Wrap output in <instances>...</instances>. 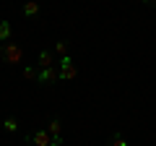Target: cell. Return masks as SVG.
<instances>
[{
	"label": "cell",
	"mask_w": 156,
	"mask_h": 146,
	"mask_svg": "<svg viewBox=\"0 0 156 146\" xmlns=\"http://www.w3.org/2000/svg\"><path fill=\"white\" fill-rule=\"evenodd\" d=\"M37 68H31V65H26V68H23V71H21V76H23V78H26V81H37Z\"/></svg>",
	"instance_id": "obj_10"
},
{
	"label": "cell",
	"mask_w": 156,
	"mask_h": 146,
	"mask_svg": "<svg viewBox=\"0 0 156 146\" xmlns=\"http://www.w3.org/2000/svg\"><path fill=\"white\" fill-rule=\"evenodd\" d=\"M52 52H55V55H60V57H62V55H68V42H57Z\"/></svg>",
	"instance_id": "obj_12"
},
{
	"label": "cell",
	"mask_w": 156,
	"mask_h": 146,
	"mask_svg": "<svg viewBox=\"0 0 156 146\" xmlns=\"http://www.w3.org/2000/svg\"><path fill=\"white\" fill-rule=\"evenodd\" d=\"M13 39V26L11 21H0V42H11Z\"/></svg>",
	"instance_id": "obj_7"
},
{
	"label": "cell",
	"mask_w": 156,
	"mask_h": 146,
	"mask_svg": "<svg viewBox=\"0 0 156 146\" xmlns=\"http://www.w3.org/2000/svg\"><path fill=\"white\" fill-rule=\"evenodd\" d=\"M109 146H128V138L120 136V133H115V136H112V141H109Z\"/></svg>",
	"instance_id": "obj_11"
},
{
	"label": "cell",
	"mask_w": 156,
	"mask_h": 146,
	"mask_svg": "<svg viewBox=\"0 0 156 146\" xmlns=\"http://www.w3.org/2000/svg\"><path fill=\"white\" fill-rule=\"evenodd\" d=\"M21 11H23V16H29V18H31V16H39V11H42V5H39L37 0H26Z\"/></svg>",
	"instance_id": "obj_6"
},
{
	"label": "cell",
	"mask_w": 156,
	"mask_h": 146,
	"mask_svg": "<svg viewBox=\"0 0 156 146\" xmlns=\"http://www.w3.org/2000/svg\"><path fill=\"white\" fill-rule=\"evenodd\" d=\"M26 141L34 144V146H52V136L47 133V128H39V130H34V133H29Z\"/></svg>",
	"instance_id": "obj_3"
},
{
	"label": "cell",
	"mask_w": 156,
	"mask_h": 146,
	"mask_svg": "<svg viewBox=\"0 0 156 146\" xmlns=\"http://www.w3.org/2000/svg\"><path fill=\"white\" fill-rule=\"evenodd\" d=\"M3 130H5V133H16L18 130V120L16 118H5L3 120Z\"/></svg>",
	"instance_id": "obj_9"
},
{
	"label": "cell",
	"mask_w": 156,
	"mask_h": 146,
	"mask_svg": "<svg viewBox=\"0 0 156 146\" xmlns=\"http://www.w3.org/2000/svg\"><path fill=\"white\" fill-rule=\"evenodd\" d=\"M37 63H39V68H50L52 63H55V52L52 50H42L39 57H37Z\"/></svg>",
	"instance_id": "obj_5"
},
{
	"label": "cell",
	"mask_w": 156,
	"mask_h": 146,
	"mask_svg": "<svg viewBox=\"0 0 156 146\" xmlns=\"http://www.w3.org/2000/svg\"><path fill=\"white\" fill-rule=\"evenodd\" d=\"M143 3L146 5H156V0H143Z\"/></svg>",
	"instance_id": "obj_13"
},
{
	"label": "cell",
	"mask_w": 156,
	"mask_h": 146,
	"mask_svg": "<svg viewBox=\"0 0 156 146\" xmlns=\"http://www.w3.org/2000/svg\"><path fill=\"white\" fill-rule=\"evenodd\" d=\"M60 128H62V125H60V120H57V118H52L50 123H47V133H50L52 138H62V136H60Z\"/></svg>",
	"instance_id": "obj_8"
},
{
	"label": "cell",
	"mask_w": 156,
	"mask_h": 146,
	"mask_svg": "<svg viewBox=\"0 0 156 146\" xmlns=\"http://www.w3.org/2000/svg\"><path fill=\"white\" fill-rule=\"evenodd\" d=\"M0 60L5 63V65H18L23 60V50L16 42H3L0 45Z\"/></svg>",
	"instance_id": "obj_1"
},
{
	"label": "cell",
	"mask_w": 156,
	"mask_h": 146,
	"mask_svg": "<svg viewBox=\"0 0 156 146\" xmlns=\"http://www.w3.org/2000/svg\"><path fill=\"white\" fill-rule=\"evenodd\" d=\"M78 76V68H76V60L70 55H62L60 57V65H57V78L60 81H73Z\"/></svg>",
	"instance_id": "obj_2"
},
{
	"label": "cell",
	"mask_w": 156,
	"mask_h": 146,
	"mask_svg": "<svg viewBox=\"0 0 156 146\" xmlns=\"http://www.w3.org/2000/svg\"><path fill=\"white\" fill-rule=\"evenodd\" d=\"M57 68H39V73H37V84H42V86H50V84H57Z\"/></svg>",
	"instance_id": "obj_4"
}]
</instances>
